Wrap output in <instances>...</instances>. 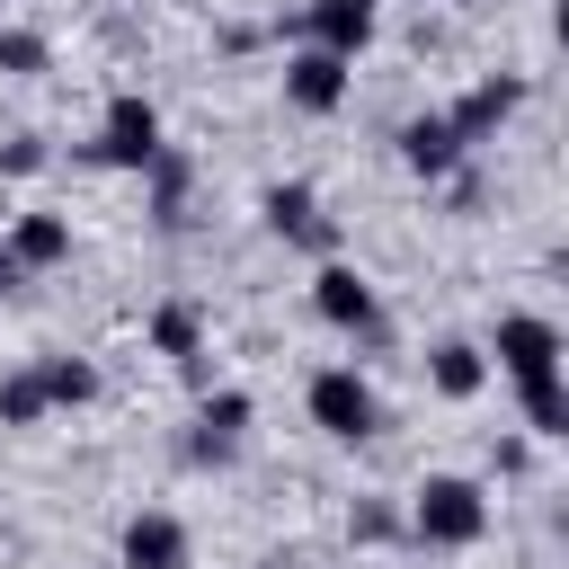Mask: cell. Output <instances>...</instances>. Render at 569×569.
<instances>
[{"label":"cell","instance_id":"obj_1","mask_svg":"<svg viewBox=\"0 0 569 569\" xmlns=\"http://www.w3.org/2000/svg\"><path fill=\"white\" fill-rule=\"evenodd\" d=\"M409 533H418L427 551H471V542L489 533V489L462 480V471L418 480V498H409Z\"/></svg>","mask_w":569,"mask_h":569},{"label":"cell","instance_id":"obj_2","mask_svg":"<svg viewBox=\"0 0 569 569\" xmlns=\"http://www.w3.org/2000/svg\"><path fill=\"white\" fill-rule=\"evenodd\" d=\"M89 160H98V169H151V160H160V107H151L142 89H116L107 116H98Z\"/></svg>","mask_w":569,"mask_h":569},{"label":"cell","instance_id":"obj_3","mask_svg":"<svg viewBox=\"0 0 569 569\" xmlns=\"http://www.w3.org/2000/svg\"><path fill=\"white\" fill-rule=\"evenodd\" d=\"M311 427L320 436H338V445H365L373 427H382V400H373V382L356 373V365H329V373H311Z\"/></svg>","mask_w":569,"mask_h":569},{"label":"cell","instance_id":"obj_4","mask_svg":"<svg viewBox=\"0 0 569 569\" xmlns=\"http://www.w3.org/2000/svg\"><path fill=\"white\" fill-rule=\"evenodd\" d=\"M489 356H498L507 382H551V373H560V329H551L542 311H507L498 338H489Z\"/></svg>","mask_w":569,"mask_h":569},{"label":"cell","instance_id":"obj_5","mask_svg":"<svg viewBox=\"0 0 569 569\" xmlns=\"http://www.w3.org/2000/svg\"><path fill=\"white\" fill-rule=\"evenodd\" d=\"M347 89H356V62H338V53H320V44H293V62H284V107L338 116Z\"/></svg>","mask_w":569,"mask_h":569},{"label":"cell","instance_id":"obj_6","mask_svg":"<svg viewBox=\"0 0 569 569\" xmlns=\"http://www.w3.org/2000/svg\"><path fill=\"white\" fill-rule=\"evenodd\" d=\"M258 213H267V231L293 240V249H338V222L320 213V196H311L302 178H276V187L258 196Z\"/></svg>","mask_w":569,"mask_h":569},{"label":"cell","instance_id":"obj_7","mask_svg":"<svg viewBox=\"0 0 569 569\" xmlns=\"http://www.w3.org/2000/svg\"><path fill=\"white\" fill-rule=\"evenodd\" d=\"M311 311L329 329H347V338H382V302H373V284L356 267H320L311 276Z\"/></svg>","mask_w":569,"mask_h":569},{"label":"cell","instance_id":"obj_8","mask_svg":"<svg viewBox=\"0 0 569 569\" xmlns=\"http://www.w3.org/2000/svg\"><path fill=\"white\" fill-rule=\"evenodd\" d=\"M373 27H382L373 0H311V9H302V44H320V53H338V62H356V53L373 44Z\"/></svg>","mask_w":569,"mask_h":569},{"label":"cell","instance_id":"obj_9","mask_svg":"<svg viewBox=\"0 0 569 569\" xmlns=\"http://www.w3.org/2000/svg\"><path fill=\"white\" fill-rule=\"evenodd\" d=\"M516 107H525V80H516V71H489V80H471V89H462L445 116H453V133H462V142H489V133H498Z\"/></svg>","mask_w":569,"mask_h":569},{"label":"cell","instance_id":"obj_10","mask_svg":"<svg viewBox=\"0 0 569 569\" xmlns=\"http://www.w3.org/2000/svg\"><path fill=\"white\" fill-rule=\"evenodd\" d=\"M240 436H249V391H213L187 427V462H231Z\"/></svg>","mask_w":569,"mask_h":569},{"label":"cell","instance_id":"obj_11","mask_svg":"<svg viewBox=\"0 0 569 569\" xmlns=\"http://www.w3.org/2000/svg\"><path fill=\"white\" fill-rule=\"evenodd\" d=\"M462 151H471V142L453 133V116H445V107H427V116H409V124H400V160H409L418 178H453V160H462Z\"/></svg>","mask_w":569,"mask_h":569},{"label":"cell","instance_id":"obj_12","mask_svg":"<svg viewBox=\"0 0 569 569\" xmlns=\"http://www.w3.org/2000/svg\"><path fill=\"white\" fill-rule=\"evenodd\" d=\"M124 569H187V525L178 516H160V507H142V516H124Z\"/></svg>","mask_w":569,"mask_h":569},{"label":"cell","instance_id":"obj_13","mask_svg":"<svg viewBox=\"0 0 569 569\" xmlns=\"http://www.w3.org/2000/svg\"><path fill=\"white\" fill-rule=\"evenodd\" d=\"M9 258H18L27 276H36V267H62V258H71V222H62V213H18V222H9Z\"/></svg>","mask_w":569,"mask_h":569},{"label":"cell","instance_id":"obj_14","mask_svg":"<svg viewBox=\"0 0 569 569\" xmlns=\"http://www.w3.org/2000/svg\"><path fill=\"white\" fill-rule=\"evenodd\" d=\"M151 347H160L169 365L204 373V311H196V302H160V311H151Z\"/></svg>","mask_w":569,"mask_h":569},{"label":"cell","instance_id":"obj_15","mask_svg":"<svg viewBox=\"0 0 569 569\" xmlns=\"http://www.w3.org/2000/svg\"><path fill=\"white\" fill-rule=\"evenodd\" d=\"M427 382H436V400H471V391L489 382V356H480L471 338H445V347L427 356Z\"/></svg>","mask_w":569,"mask_h":569},{"label":"cell","instance_id":"obj_16","mask_svg":"<svg viewBox=\"0 0 569 569\" xmlns=\"http://www.w3.org/2000/svg\"><path fill=\"white\" fill-rule=\"evenodd\" d=\"M36 382H44V409H89L98 400V365L89 356H36Z\"/></svg>","mask_w":569,"mask_h":569},{"label":"cell","instance_id":"obj_17","mask_svg":"<svg viewBox=\"0 0 569 569\" xmlns=\"http://www.w3.org/2000/svg\"><path fill=\"white\" fill-rule=\"evenodd\" d=\"M516 400H525V427H533V436H569V391H560V373H551V382H516Z\"/></svg>","mask_w":569,"mask_h":569},{"label":"cell","instance_id":"obj_18","mask_svg":"<svg viewBox=\"0 0 569 569\" xmlns=\"http://www.w3.org/2000/svg\"><path fill=\"white\" fill-rule=\"evenodd\" d=\"M44 418V382H36V365L27 373H0V427H36Z\"/></svg>","mask_w":569,"mask_h":569},{"label":"cell","instance_id":"obj_19","mask_svg":"<svg viewBox=\"0 0 569 569\" xmlns=\"http://www.w3.org/2000/svg\"><path fill=\"white\" fill-rule=\"evenodd\" d=\"M44 62H53V44H44L36 27H0V71H9V80H36Z\"/></svg>","mask_w":569,"mask_h":569},{"label":"cell","instance_id":"obj_20","mask_svg":"<svg viewBox=\"0 0 569 569\" xmlns=\"http://www.w3.org/2000/svg\"><path fill=\"white\" fill-rule=\"evenodd\" d=\"M347 533H356V542H391V533H400V516H391L382 498H365V507L347 516Z\"/></svg>","mask_w":569,"mask_h":569},{"label":"cell","instance_id":"obj_21","mask_svg":"<svg viewBox=\"0 0 569 569\" xmlns=\"http://www.w3.org/2000/svg\"><path fill=\"white\" fill-rule=\"evenodd\" d=\"M36 169H44V142L36 133H9L0 142V178H36Z\"/></svg>","mask_w":569,"mask_h":569},{"label":"cell","instance_id":"obj_22","mask_svg":"<svg viewBox=\"0 0 569 569\" xmlns=\"http://www.w3.org/2000/svg\"><path fill=\"white\" fill-rule=\"evenodd\" d=\"M18 276H27V267H18V258H9V240H0V293H9Z\"/></svg>","mask_w":569,"mask_h":569}]
</instances>
